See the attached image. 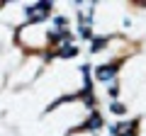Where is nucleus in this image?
I'll return each mask as SVG.
<instances>
[{
	"label": "nucleus",
	"instance_id": "2",
	"mask_svg": "<svg viewBox=\"0 0 146 136\" xmlns=\"http://www.w3.org/2000/svg\"><path fill=\"white\" fill-rule=\"evenodd\" d=\"M119 71V63H110V66H100L98 68V80L100 83H112L115 73Z\"/></svg>",
	"mask_w": 146,
	"mask_h": 136
},
{
	"label": "nucleus",
	"instance_id": "7",
	"mask_svg": "<svg viewBox=\"0 0 146 136\" xmlns=\"http://www.w3.org/2000/svg\"><path fill=\"white\" fill-rule=\"evenodd\" d=\"M80 37H85V39L90 37V27L88 24H80Z\"/></svg>",
	"mask_w": 146,
	"mask_h": 136
},
{
	"label": "nucleus",
	"instance_id": "1",
	"mask_svg": "<svg viewBox=\"0 0 146 136\" xmlns=\"http://www.w3.org/2000/svg\"><path fill=\"white\" fill-rule=\"evenodd\" d=\"M49 7H51V3H36V5H29V7H27V15H29L32 22H42L44 17H46Z\"/></svg>",
	"mask_w": 146,
	"mask_h": 136
},
{
	"label": "nucleus",
	"instance_id": "4",
	"mask_svg": "<svg viewBox=\"0 0 146 136\" xmlns=\"http://www.w3.org/2000/svg\"><path fill=\"white\" fill-rule=\"evenodd\" d=\"M76 53H78V49H76V46H68V44H66V46H63L61 51H58V56H63V58H66V56H76Z\"/></svg>",
	"mask_w": 146,
	"mask_h": 136
},
{
	"label": "nucleus",
	"instance_id": "3",
	"mask_svg": "<svg viewBox=\"0 0 146 136\" xmlns=\"http://www.w3.org/2000/svg\"><path fill=\"white\" fill-rule=\"evenodd\" d=\"M100 126H102V117H100L98 112H95V114H93V117L88 119V124H85V129H100Z\"/></svg>",
	"mask_w": 146,
	"mask_h": 136
},
{
	"label": "nucleus",
	"instance_id": "5",
	"mask_svg": "<svg viewBox=\"0 0 146 136\" xmlns=\"http://www.w3.org/2000/svg\"><path fill=\"white\" fill-rule=\"evenodd\" d=\"M110 110L115 112V114H124L127 107H124V105H119V102H112V105H110Z\"/></svg>",
	"mask_w": 146,
	"mask_h": 136
},
{
	"label": "nucleus",
	"instance_id": "6",
	"mask_svg": "<svg viewBox=\"0 0 146 136\" xmlns=\"http://www.w3.org/2000/svg\"><path fill=\"white\" fill-rule=\"evenodd\" d=\"M105 46H107V39H93V51H100Z\"/></svg>",
	"mask_w": 146,
	"mask_h": 136
}]
</instances>
